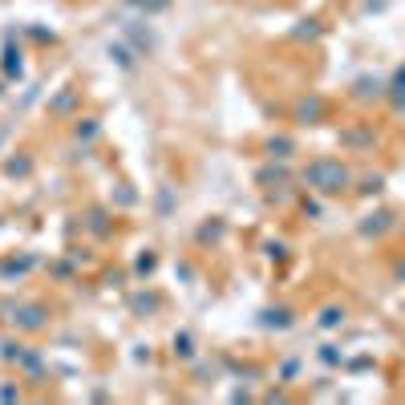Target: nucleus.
<instances>
[{
	"mask_svg": "<svg viewBox=\"0 0 405 405\" xmlns=\"http://www.w3.org/2000/svg\"><path fill=\"white\" fill-rule=\"evenodd\" d=\"M174 357H179V361H191V357H195V336L191 333L174 336Z\"/></svg>",
	"mask_w": 405,
	"mask_h": 405,
	"instance_id": "4",
	"label": "nucleus"
},
{
	"mask_svg": "<svg viewBox=\"0 0 405 405\" xmlns=\"http://www.w3.org/2000/svg\"><path fill=\"white\" fill-rule=\"evenodd\" d=\"M9 321L21 328V333H41L45 324H49V308L37 304V300H25V304H13V316Z\"/></svg>",
	"mask_w": 405,
	"mask_h": 405,
	"instance_id": "2",
	"label": "nucleus"
},
{
	"mask_svg": "<svg viewBox=\"0 0 405 405\" xmlns=\"http://www.w3.org/2000/svg\"><path fill=\"white\" fill-rule=\"evenodd\" d=\"M21 70H25V65H21V53L9 49V53H4V73H9V77H21Z\"/></svg>",
	"mask_w": 405,
	"mask_h": 405,
	"instance_id": "7",
	"label": "nucleus"
},
{
	"mask_svg": "<svg viewBox=\"0 0 405 405\" xmlns=\"http://www.w3.org/2000/svg\"><path fill=\"white\" fill-rule=\"evenodd\" d=\"M340 142H345V146H373V142H377V134H373L369 126H353V130H345V134H340Z\"/></svg>",
	"mask_w": 405,
	"mask_h": 405,
	"instance_id": "3",
	"label": "nucleus"
},
{
	"mask_svg": "<svg viewBox=\"0 0 405 405\" xmlns=\"http://www.w3.org/2000/svg\"><path fill=\"white\" fill-rule=\"evenodd\" d=\"M340 316H345V312H340V308H328V312H324V324H328V328H333V324L340 321Z\"/></svg>",
	"mask_w": 405,
	"mask_h": 405,
	"instance_id": "14",
	"label": "nucleus"
},
{
	"mask_svg": "<svg viewBox=\"0 0 405 405\" xmlns=\"http://www.w3.org/2000/svg\"><path fill=\"white\" fill-rule=\"evenodd\" d=\"M101 219H106V215H101V211H89V231H98V235H106V231H110V227L101 223Z\"/></svg>",
	"mask_w": 405,
	"mask_h": 405,
	"instance_id": "10",
	"label": "nucleus"
},
{
	"mask_svg": "<svg viewBox=\"0 0 405 405\" xmlns=\"http://www.w3.org/2000/svg\"><path fill=\"white\" fill-rule=\"evenodd\" d=\"M73 98H77V94H73V89H65V94H61V98H57L53 106H49V110H53V113H65V110L73 106Z\"/></svg>",
	"mask_w": 405,
	"mask_h": 405,
	"instance_id": "9",
	"label": "nucleus"
},
{
	"mask_svg": "<svg viewBox=\"0 0 405 405\" xmlns=\"http://www.w3.org/2000/svg\"><path fill=\"white\" fill-rule=\"evenodd\" d=\"M321 113H324V101L321 98H312V101L300 106V118H321Z\"/></svg>",
	"mask_w": 405,
	"mask_h": 405,
	"instance_id": "8",
	"label": "nucleus"
},
{
	"mask_svg": "<svg viewBox=\"0 0 405 405\" xmlns=\"http://www.w3.org/2000/svg\"><path fill=\"white\" fill-rule=\"evenodd\" d=\"M77 138H98V126L85 118V126H77Z\"/></svg>",
	"mask_w": 405,
	"mask_h": 405,
	"instance_id": "12",
	"label": "nucleus"
},
{
	"mask_svg": "<svg viewBox=\"0 0 405 405\" xmlns=\"http://www.w3.org/2000/svg\"><path fill=\"white\" fill-rule=\"evenodd\" d=\"M389 227H393V215H389V211H377V215H373V223H365L361 231H365V235H381V231H389Z\"/></svg>",
	"mask_w": 405,
	"mask_h": 405,
	"instance_id": "5",
	"label": "nucleus"
},
{
	"mask_svg": "<svg viewBox=\"0 0 405 405\" xmlns=\"http://www.w3.org/2000/svg\"><path fill=\"white\" fill-rule=\"evenodd\" d=\"M138 272H154V255H142V260H138Z\"/></svg>",
	"mask_w": 405,
	"mask_h": 405,
	"instance_id": "15",
	"label": "nucleus"
},
{
	"mask_svg": "<svg viewBox=\"0 0 405 405\" xmlns=\"http://www.w3.org/2000/svg\"><path fill=\"white\" fill-rule=\"evenodd\" d=\"M264 324H267V328H288V324H292V321H288V308H276V312H264Z\"/></svg>",
	"mask_w": 405,
	"mask_h": 405,
	"instance_id": "6",
	"label": "nucleus"
},
{
	"mask_svg": "<svg viewBox=\"0 0 405 405\" xmlns=\"http://www.w3.org/2000/svg\"><path fill=\"white\" fill-rule=\"evenodd\" d=\"M304 182H308V191L340 195V191L353 182V174H349V167H345V162H336V158H316V162H308V167H304Z\"/></svg>",
	"mask_w": 405,
	"mask_h": 405,
	"instance_id": "1",
	"label": "nucleus"
},
{
	"mask_svg": "<svg viewBox=\"0 0 405 405\" xmlns=\"http://www.w3.org/2000/svg\"><path fill=\"white\" fill-rule=\"evenodd\" d=\"M272 150H279V158H288V150H292V142H288V138H272Z\"/></svg>",
	"mask_w": 405,
	"mask_h": 405,
	"instance_id": "13",
	"label": "nucleus"
},
{
	"mask_svg": "<svg viewBox=\"0 0 405 405\" xmlns=\"http://www.w3.org/2000/svg\"><path fill=\"white\" fill-rule=\"evenodd\" d=\"M28 167H33V162H28V158H13V162H9V174H28Z\"/></svg>",
	"mask_w": 405,
	"mask_h": 405,
	"instance_id": "11",
	"label": "nucleus"
}]
</instances>
